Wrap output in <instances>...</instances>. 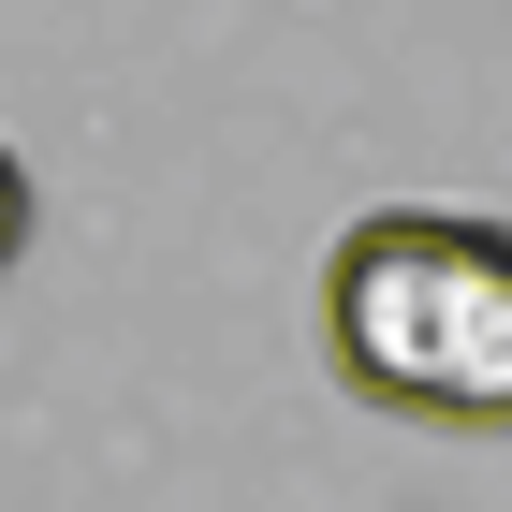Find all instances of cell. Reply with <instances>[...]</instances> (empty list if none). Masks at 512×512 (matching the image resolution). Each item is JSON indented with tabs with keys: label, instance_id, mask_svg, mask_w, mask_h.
I'll use <instances>...</instances> for the list:
<instances>
[{
	"label": "cell",
	"instance_id": "1",
	"mask_svg": "<svg viewBox=\"0 0 512 512\" xmlns=\"http://www.w3.org/2000/svg\"><path fill=\"white\" fill-rule=\"evenodd\" d=\"M322 366L366 410L512 439V220L366 205L322 249Z\"/></svg>",
	"mask_w": 512,
	"mask_h": 512
},
{
	"label": "cell",
	"instance_id": "2",
	"mask_svg": "<svg viewBox=\"0 0 512 512\" xmlns=\"http://www.w3.org/2000/svg\"><path fill=\"white\" fill-rule=\"evenodd\" d=\"M15 249H30V161L0 147V264H15Z\"/></svg>",
	"mask_w": 512,
	"mask_h": 512
}]
</instances>
